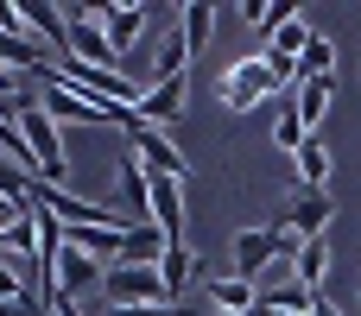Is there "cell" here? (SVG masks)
<instances>
[{
	"label": "cell",
	"mask_w": 361,
	"mask_h": 316,
	"mask_svg": "<svg viewBox=\"0 0 361 316\" xmlns=\"http://www.w3.org/2000/svg\"><path fill=\"white\" fill-rule=\"evenodd\" d=\"M38 101H44V114L57 120V127H133V108H108V101H95V95H82L76 82H63V70H51V76H38Z\"/></svg>",
	"instance_id": "1"
},
{
	"label": "cell",
	"mask_w": 361,
	"mask_h": 316,
	"mask_svg": "<svg viewBox=\"0 0 361 316\" xmlns=\"http://www.w3.org/2000/svg\"><path fill=\"white\" fill-rule=\"evenodd\" d=\"M102 304H108V310H140V304L184 310V304L171 298V285H165L159 266H108V279H102Z\"/></svg>",
	"instance_id": "2"
},
{
	"label": "cell",
	"mask_w": 361,
	"mask_h": 316,
	"mask_svg": "<svg viewBox=\"0 0 361 316\" xmlns=\"http://www.w3.org/2000/svg\"><path fill=\"white\" fill-rule=\"evenodd\" d=\"M63 19H70V44H63V63H89V70H121V51H114V44H108V32H102V6L63 0Z\"/></svg>",
	"instance_id": "3"
},
{
	"label": "cell",
	"mask_w": 361,
	"mask_h": 316,
	"mask_svg": "<svg viewBox=\"0 0 361 316\" xmlns=\"http://www.w3.org/2000/svg\"><path fill=\"white\" fill-rule=\"evenodd\" d=\"M273 89H279V76L267 70V57H260V51L235 57V63L222 70V82H216V95H222V108H228V114H254Z\"/></svg>",
	"instance_id": "4"
},
{
	"label": "cell",
	"mask_w": 361,
	"mask_h": 316,
	"mask_svg": "<svg viewBox=\"0 0 361 316\" xmlns=\"http://www.w3.org/2000/svg\"><path fill=\"white\" fill-rule=\"evenodd\" d=\"M102 279H108V266H102L95 253H82V247L63 241V253H57V266H51V304H57V298H63V304H102Z\"/></svg>",
	"instance_id": "5"
},
{
	"label": "cell",
	"mask_w": 361,
	"mask_h": 316,
	"mask_svg": "<svg viewBox=\"0 0 361 316\" xmlns=\"http://www.w3.org/2000/svg\"><path fill=\"white\" fill-rule=\"evenodd\" d=\"M19 133H25V146H32V158H38V184H63V171H70V158H63V127L44 114V101L19 108Z\"/></svg>",
	"instance_id": "6"
},
{
	"label": "cell",
	"mask_w": 361,
	"mask_h": 316,
	"mask_svg": "<svg viewBox=\"0 0 361 316\" xmlns=\"http://www.w3.org/2000/svg\"><path fill=\"white\" fill-rule=\"evenodd\" d=\"M127 139H133V158L152 171V177H171V184H184L190 177V158L165 139V127H146L140 114H133V127H127Z\"/></svg>",
	"instance_id": "7"
},
{
	"label": "cell",
	"mask_w": 361,
	"mask_h": 316,
	"mask_svg": "<svg viewBox=\"0 0 361 316\" xmlns=\"http://www.w3.org/2000/svg\"><path fill=\"white\" fill-rule=\"evenodd\" d=\"M330 222H336V203L324 196V190H305V184H292V203H286V234H298V241H324L330 234Z\"/></svg>",
	"instance_id": "8"
},
{
	"label": "cell",
	"mask_w": 361,
	"mask_h": 316,
	"mask_svg": "<svg viewBox=\"0 0 361 316\" xmlns=\"http://www.w3.org/2000/svg\"><path fill=\"white\" fill-rule=\"evenodd\" d=\"M114 190H121V222H127V228L152 222V177H146V165H140V158H127V165H121Z\"/></svg>",
	"instance_id": "9"
},
{
	"label": "cell",
	"mask_w": 361,
	"mask_h": 316,
	"mask_svg": "<svg viewBox=\"0 0 361 316\" xmlns=\"http://www.w3.org/2000/svg\"><path fill=\"white\" fill-rule=\"evenodd\" d=\"M159 272H165V285H171V298H178V304L190 298V285H197V279L209 285V266H203V253H197L190 241H171V247H165V260H159Z\"/></svg>",
	"instance_id": "10"
},
{
	"label": "cell",
	"mask_w": 361,
	"mask_h": 316,
	"mask_svg": "<svg viewBox=\"0 0 361 316\" xmlns=\"http://www.w3.org/2000/svg\"><path fill=\"white\" fill-rule=\"evenodd\" d=\"M190 101V76H171V82H146V101H140V120L146 127H171Z\"/></svg>",
	"instance_id": "11"
},
{
	"label": "cell",
	"mask_w": 361,
	"mask_h": 316,
	"mask_svg": "<svg viewBox=\"0 0 361 316\" xmlns=\"http://www.w3.org/2000/svg\"><path fill=\"white\" fill-rule=\"evenodd\" d=\"M152 177V171H146ZM184 184H171V177H152V228L165 234V241H184Z\"/></svg>",
	"instance_id": "12"
},
{
	"label": "cell",
	"mask_w": 361,
	"mask_h": 316,
	"mask_svg": "<svg viewBox=\"0 0 361 316\" xmlns=\"http://www.w3.org/2000/svg\"><path fill=\"white\" fill-rule=\"evenodd\" d=\"M203 304L222 310V316H254L260 310V285L254 279H209L203 285Z\"/></svg>",
	"instance_id": "13"
},
{
	"label": "cell",
	"mask_w": 361,
	"mask_h": 316,
	"mask_svg": "<svg viewBox=\"0 0 361 316\" xmlns=\"http://www.w3.org/2000/svg\"><path fill=\"white\" fill-rule=\"evenodd\" d=\"M102 32H108V44L127 57L133 44H146L140 32H146V6H102Z\"/></svg>",
	"instance_id": "14"
},
{
	"label": "cell",
	"mask_w": 361,
	"mask_h": 316,
	"mask_svg": "<svg viewBox=\"0 0 361 316\" xmlns=\"http://www.w3.org/2000/svg\"><path fill=\"white\" fill-rule=\"evenodd\" d=\"M178 32H184V51H190V63L209 51V32H216V6L209 0H190V6H178Z\"/></svg>",
	"instance_id": "15"
},
{
	"label": "cell",
	"mask_w": 361,
	"mask_h": 316,
	"mask_svg": "<svg viewBox=\"0 0 361 316\" xmlns=\"http://www.w3.org/2000/svg\"><path fill=\"white\" fill-rule=\"evenodd\" d=\"M165 247H171V241H165L152 222H140V228H127V241H121V260H114V266H159V260H165Z\"/></svg>",
	"instance_id": "16"
},
{
	"label": "cell",
	"mask_w": 361,
	"mask_h": 316,
	"mask_svg": "<svg viewBox=\"0 0 361 316\" xmlns=\"http://www.w3.org/2000/svg\"><path fill=\"white\" fill-rule=\"evenodd\" d=\"M330 89H336V82H298V89H292V108H298V120H305L311 133H317L324 114H330Z\"/></svg>",
	"instance_id": "17"
},
{
	"label": "cell",
	"mask_w": 361,
	"mask_h": 316,
	"mask_svg": "<svg viewBox=\"0 0 361 316\" xmlns=\"http://www.w3.org/2000/svg\"><path fill=\"white\" fill-rule=\"evenodd\" d=\"M292 272H298V285H324V272H330V241H298V253H292Z\"/></svg>",
	"instance_id": "18"
},
{
	"label": "cell",
	"mask_w": 361,
	"mask_h": 316,
	"mask_svg": "<svg viewBox=\"0 0 361 316\" xmlns=\"http://www.w3.org/2000/svg\"><path fill=\"white\" fill-rule=\"evenodd\" d=\"M330 70H336V44H330L324 32H311V44H305V57H298V76H305V82H330Z\"/></svg>",
	"instance_id": "19"
},
{
	"label": "cell",
	"mask_w": 361,
	"mask_h": 316,
	"mask_svg": "<svg viewBox=\"0 0 361 316\" xmlns=\"http://www.w3.org/2000/svg\"><path fill=\"white\" fill-rule=\"evenodd\" d=\"M305 139H317V133L298 120V108H292V95H286V101H279V120H273V146L298 158V146H305Z\"/></svg>",
	"instance_id": "20"
},
{
	"label": "cell",
	"mask_w": 361,
	"mask_h": 316,
	"mask_svg": "<svg viewBox=\"0 0 361 316\" xmlns=\"http://www.w3.org/2000/svg\"><path fill=\"white\" fill-rule=\"evenodd\" d=\"M298 184H305V190H324V184H330V146H324V139H305V146H298Z\"/></svg>",
	"instance_id": "21"
},
{
	"label": "cell",
	"mask_w": 361,
	"mask_h": 316,
	"mask_svg": "<svg viewBox=\"0 0 361 316\" xmlns=\"http://www.w3.org/2000/svg\"><path fill=\"white\" fill-rule=\"evenodd\" d=\"M241 13L260 25V38H273L279 25H292V19H298V13H292V6H279V0H254V6H241Z\"/></svg>",
	"instance_id": "22"
},
{
	"label": "cell",
	"mask_w": 361,
	"mask_h": 316,
	"mask_svg": "<svg viewBox=\"0 0 361 316\" xmlns=\"http://www.w3.org/2000/svg\"><path fill=\"white\" fill-rule=\"evenodd\" d=\"M267 44H273L279 57H305V44H311V25H305V19H292V25H279Z\"/></svg>",
	"instance_id": "23"
},
{
	"label": "cell",
	"mask_w": 361,
	"mask_h": 316,
	"mask_svg": "<svg viewBox=\"0 0 361 316\" xmlns=\"http://www.w3.org/2000/svg\"><path fill=\"white\" fill-rule=\"evenodd\" d=\"M311 316H343V310H336V304H330V298L317 291V298H311Z\"/></svg>",
	"instance_id": "24"
},
{
	"label": "cell",
	"mask_w": 361,
	"mask_h": 316,
	"mask_svg": "<svg viewBox=\"0 0 361 316\" xmlns=\"http://www.w3.org/2000/svg\"><path fill=\"white\" fill-rule=\"evenodd\" d=\"M254 316H292V310H254Z\"/></svg>",
	"instance_id": "25"
},
{
	"label": "cell",
	"mask_w": 361,
	"mask_h": 316,
	"mask_svg": "<svg viewBox=\"0 0 361 316\" xmlns=\"http://www.w3.org/2000/svg\"><path fill=\"white\" fill-rule=\"evenodd\" d=\"M0 209H19V203H6V196H0Z\"/></svg>",
	"instance_id": "26"
}]
</instances>
